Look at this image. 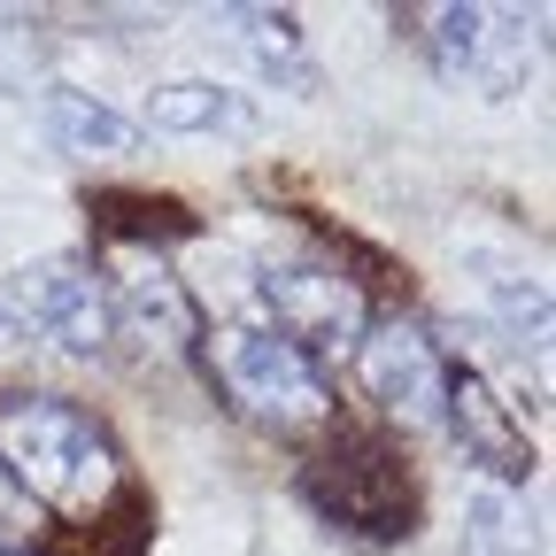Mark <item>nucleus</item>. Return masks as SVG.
<instances>
[{
  "label": "nucleus",
  "mask_w": 556,
  "mask_h": 556,
  "mask_svg": "<svg viewBox=\"0 0 556 556\" xmlns=\"http://www.w3.org/2000/svg\"><path fill=\"white\" fill-rule=\"evenodd\" d=\"M0 464L24 486V503H47V510H101L116 495V441L93 426L78 402L62 394H9L0 402Z\"/></svg>",
  "instance_id": "obj_1"
},
{
  "label": "nucleus",
  "mask_w": 556,
  "mask_h": 556,
  "mask_svg": "<svg viewBox=\"0 0 556 556\" xmlns=\"http://www.w3.org/2000/svg\"><path fill=\"white\" fill-rule=\"evenodd\" d=\"M208 371H217V387L248 417H263V426H278V433L325 426V409H332L325 371L302 356V348H287L270 325H217L208 332Z\"/></svg>",
  "instance_id": "obj_2"
},
{
  "label": "nucleus",
  "mask_w": 556,
  "mask_h": 556,
  "mask_svg": "<svg viewBox=\"0 0 556 556\" xmlns=\"http://www.w3.org/2000/svg\"><path fill=\"white\" fill-rule=\"evenodd\" d=\"M255 294L270 309V332L287 340V348H302L309 364L317 356H356V340L371 332V294L340 263H309V255L263 263Z\"/></svg>",
  "instance_id": "obj_3"
},
{
  "label": "nucleus",
  "mask_w": 556,
  "mask_h": 556,
  "mask_svg": "<svg viewBox=\"0 0 556 556\" xmlns=\"http://www.w3.org/2000/svg\"><path fill=\"white\" fill-rule=\"evenodd\" d=\"M9 317L16 332H39L47 348H62V356H109V340H116V309H109V287H101V263L86 255H39L9 278Z\"/></svg>",
  "instance_id": "obj_4"
},
{
  "label": "nucleus",
  "mask_w": 556,
  "mask_h": 556,
  "mask_svg": "<svg viewBox=\"0 0 556 556\" xmlns=\"http://www.w3.org/2000/svg\"><path fill=\"white\" fill-rule=\"evenodd\" d=\"M302 495H309L332 526H348V533L409 541V510H417V495H409V471H402V456H394L387 441L340 433V448L317 456V464L302 471Z\"/></svg>",
  "instance_id": "obj_5"
},
{
  "label": "nucleus",
  "mask_w": 556,
  "mask_h": 556,
  "mask_svg": "<svg viewBox=\"0 0 556 556\" xmlns=\"http://www.w3.org/2000/svg\"><path fill=\"white\" fill-rule=\"evenodd\" d=\"M417 24H426V54H433L441 78L464 93H486V101L526 93L533 62H541L533 24L510 9H426Z\"/></svg>",
  "instance_id": "obj_6"
},
{
  "label": "nucleus",
  "mask_w": 556,
  "mask_h": 556,
  "mask_svg": "<svg viewBox=\"0 0 556 556\" xmlns=\"http://www.w3.org/2000/svg\"><path fill=\"white\" fill-rule=\"evenodd\" d=\"M441 426L464 448V464L486 471V486H510V495H518V486L533 479V441L518 426V409L486 387V371L448 364V379H441Z\"/></svg>",
  "instance_id": "obj_7"
},
{
  "label": "nucleus",
  "mask_w": 556,
  "mask_h": 556,
  "mask_svg": "<svg viewBox=\"0 0 556 556\" xmlns=\"http://www.w3.org/2000/svg\"><path fill=\"white\" fill-rule=\"evenodd\" d=\"M356 364H364V387L387 417L402 426H441V379H448V356L426 340V325L409 317H387L356 340Z\"/></svg>",
  "instance_id": "obj_8"
},
{
  "label": "nucleus",
  "mask_w": 556,
  "mask_h": 556,
  "mask_svg": "<svg viewBox=\"0 0 556 556\" xmlns=\"http://www.w3.org/2000/svg\"><path fill=\"white\" fill-rule=\"evenodd\" d=\"M101 287H109L116 325L148 332V348H155V340H163V348L201 340V317H193V302H186V287H178V270H170L155 248H139V240H131V248L101 270Z\"/></svg>",
  "instance_id": "obj_9"
},
{
  "label": "nucleus",
  "mask_w": 556,
  "mask_h": 556,
  "mask_svg": "<svg viewBox=\"0 0 556 556\" xmlns=\"http://www.w3.org/2000/svg\"><path fill=\"white\" fill-rule=\"evenodd\" d=\"M217 31L263 70L270 86H317L309 70V39H302V16L287 9H217Z\"/></svg>",
  "instance_id": "obj_10"
},
{
  "label": "nucleus",
  "mask_w": 556,
  "mask_h": 556,
  "mask_svg": "<svg viewBox=\"0 0 556 556\" xmlns=\"http://www.w3.org/2000/svg\"><path fill=\"white\" fill-rule=\"evenodd\" d=\"M47 139L62 155H78V163H101V155H131L139 148V124L124 109H109V101L78 93V86H54L47 93Z\"/></svg>",
  "instance_id": "obj_11"
},
{
  "label": "nucleus",
  "mask_w": 556,
  "mask_h": 556,
  "mask_svg": "<svg viewBox=\"0 0 556 556\" xmlns=\"http://www.w3.org/2000/svg\"><path fill=\"white\" fill-rule=\"evenodd\" d=\"M148 124L155 131H255L248 93L217 86V78H170L148 93Z\"/></svg>",
  "instance_id": "obj_12"
},
{
  "label": "nucleus",
  "mask_w": 556,
  "mask_h": 556,
  "mask_svg": "<svg viewBox=\"0 0 556 556\" xmlns=\"http://www.w3.org/2000/svg\"><path fill=\"white\" fill-rule=\"evenodd\" d=\"M464 556H541V526L510 486H479L464 503Z\"/></svg>",
  "instance_id": "obj_13"
},
{
  "label": "nucleus",
  "mask_w": 556,
  "mask_h": 556,
  "mask_svg": "<svg viewBox=\"0 0 556 556\" xmlns=\"http://www.w3.org/2000/svg\"><path fill=\"white\" fill-rule=\"evenodd\" d=\"M47 54L54 39L39 16H0V93H31L47 78Z\"/></svg>",
  "instance_id": "obj_14"
},
{
  "label": "nucleus",
  "mask_w": 556,
  "mask_h": 556,
  "mask_svg": "<svg viewBox=\"0 0 556 556\" xmlns=\"http://www.w3.org/2000/svg\"><path fill=\"white\" fill-rule=\"evenodd\" d=\"M31 533H39V518L24 503V486L9 479V464H0V556H31Z\"/></svg>",
  "instance_id": "obj_15"
},
{
  "label": "nucleus",
  "mask_w": 556,
  "mask_h": 556,
  "mask_svg": "<svg viewBox=\"0 0 556 556\" xmlns=\"http://www.w3.org/2000/svg\"><path fill=\"white\" fill-rule=\"evenodd\" d=\"M24 332H16V317H9V302H0V356H9V348H16Z\"/></svg>",
  "instance_id": "obj_16"
}]
</instances>
